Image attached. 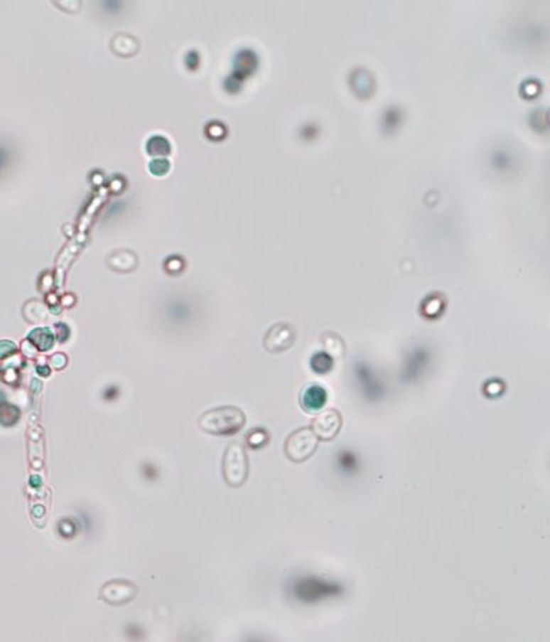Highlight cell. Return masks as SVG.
I'll list each match as a JSON object with an SVG mask.
<instances>
[{"label":"cell","mask_w":550,"mask_h":642,"mask_svg":"<svg viewBox=\"0 0 550 642\" xmlns=\"http://www.w3.org/2000/svg\"><path fill=\"white\" fill-rule=\"evenodd\" d=\"M318 446L319 439L313 429L310 427H301L286 437L284 450L289 461L301 464L316 454Z\"/></svg>","instance_id":"3"},{"label":"cell","mask_w":550,"mask_h":642,"mask_svg":"<svg viewBox=\"0 0 550 642\" xmlns=\"http://www.w3.org/2000/svg\"><path fill=\"white\" fill-rule=\"evenodd\" d=\"M320 343L325 348V353H329L332 358H343L345 355V343L338 333H323L320 336Z\"/></svg>","instance_id":"9"},{"label":"cell","mask_w":550,"mask_h":642,"mask_svg":"<svg viewBox=\"0 0 550 642\" xmlns=\"http://www.w3.org/2000/svg\"><path fill=\"white\" fill-rule=\"evenodd\" d=\"M296 337V329L291 323L278 322L266 333L263 346L267 353H285L295 344Z\"/></svg>","instance_id":"4"},{"label":"cell","mask_w":550,"mask_h":642,"mask_svg":"<svg viewBox=\"0 0 550 642\" xmlns=\"http://www.w3.org/2000/svg\"><path fill=\"white\" fill-rule=\"evenodd\" d=\"M65 363H66V358H65L64 353H57V355L53 358V365H54L57 369L64 368Z\"/></svg>","instance_id":"16"},{"label":"cell","mask_w":550,"mask_h":642,"mask_svg":"<svg viewBox=\"0 0 550 642\" xmlns=\"http://www.w3.org/2000/svg\"><path fill=\"white\" fill-rule=\"evenodd\" d=\"M269 439H270V436H269L266 429L256 428V429H252L247 436V443H248V446L251 449L257 450V449L264 447L269 443Z\"/></svg>","instance_id":"12"},{"label":"cell","mask_w":550,"mask_h":642,"mask_svg":"<svg viewBox=\"0 0 550 642\" xmlns=\"http://www.w3.org/2000/svg\"><path fill=\"white\" fill-rule=\"evenodd\" d=\"M16 346L11 341H0V358H6L10 356L11 353H16Z\"/></svg>","instance_id":"15"},{"label":"cell","mask_w":550,"mask_h":642,"mask_svg":"<svg viewBox=\"0 0 550 642\" xmlns=\"http://www.w3.org/2000/svg\"><path fill=\"white\" fill-rule=\"evenodd\" d=\"M310 366L314 373L328 374L333 369V358L326 353H316L310 360Z\"/></svg>","instance_id":"11"},{"label":"cell","mask_w":550,"mask_h":642,"mask_svg":"<svg viewBox=\"0 0 550 642\" xmlns=\"http://www.w3.org/2000/svg\"><path fill=\"white\" fill-rule=\"evenodd\" d=\"M20 413L16 407L10 405H1L0 406V422L3 425H13L17 422Z\"/></svg>","instance_id":"13"},{"label":"cell","mask_w":550,"mask_h":642,"mask_svg":"<svg viewBox=\"0 0 550 642\" xmlns=\"http://www.w3.org/2000/svg\"><path fill=\"white\" fill-rule=\"evenodd\" d=\"M25 316H26V319L28 321H31V322H33V323H36V322H39V321H43L44 318H45V311H41L43 307L42 304H39V303H35V301H32V303H28L26 306H25Z\"/></svg>","instance_id":"14"},{"label":"cell","mask_w":550,"mask_h":642,"mask_svg":"<svg viewBox=\"0 0 550 642\" xmlns=\"http://www.w3.org/2000/svg\"><path fill=\"white\" fill-rule=\"evenodd\" d=\"M138 593L136 586L132 582L124 579L110 580L99 590V597L110 605H124L135 599Z\"/></svg>","instance_id":"6"},{"label":"cell","mask_w":550,"mask_h":642,"mask_svg":"<svg viewBox=\"0 0 550 642\" xmlns=\"http://www.w3.org/2000/svg\"><path fill=\"white\" fill-rule=\"evenodd\" d=\"M222 472L225 481L233 487H241L249 475V461L241 443L233 442L225 451Z\"/></svg>","instance_id":"2"},{"label":"cell","mask_w":550,"mask_h":642,"mask_svg":"<svg viewBox=\"0 0 550 642\" xmlns=\"http://www.w3.org/2000/svg\"><path fill=\"white\" fill-rule=\"evenodd\" d=\"M328 402V391L319 385L311 384L303 390L300 395V405L307 413H317L325 407Z\"/></svg>","instance_id":"8"},{"label":"cell","mask_w":550,"mask_h":642,"mask_svg":"<svg viewBox=\"0 0 550 642\" xmlns=\"http://www.w3.org/2000/svg\"><path fill=\"white\" fill-rule=\"evenodd\" d=\"M247 417L244 412L234 406L211 409L200 417V428L210 435L229 436L244 428Z\"/></svg>","instance_id":"1"},{"label":"cell","mask_w":550,"mask_h":642,"mask_svg":"<svg viewBox=\"0 0 550 642\" xmlns=\"http://www.w3.org/2000/svg\"><path fill=\"white\" fill-rule=\"evenodd\" d=\"M28 340L41 351H48L54 343L50 329H36L28 336Z\"/></svg>","instance_id":"10"},{"label":"cell","mask_w":550,"mask_h":642,"mask_svg":"<svg viewBox=\"0 0 550 642\" xmlns=\"http://www.w3.org/2000/svg\"><path fill=\"white\" fill-rule=\"evenodd\" d=\"M310 428L319 440H333L343 428V415L336 409H326L313 419Z\"/></svg>","instance_id":"5"},{"label":"cell","mask_w":550,"mask_h":642,"mask_svg":"<svg viewBox=\"0 0 550 642\" xmlns=\"http://www.w3.org/2000/svg\"><path fill=\"white\" fill-rule=\"evenodd\" d=\"M339 592L338 586H332L329 583H323L317 579H304L296 586L297 597L300 600H320L329 594H335Z\"/></svg>","instance_id":"7"}]
</instances>
